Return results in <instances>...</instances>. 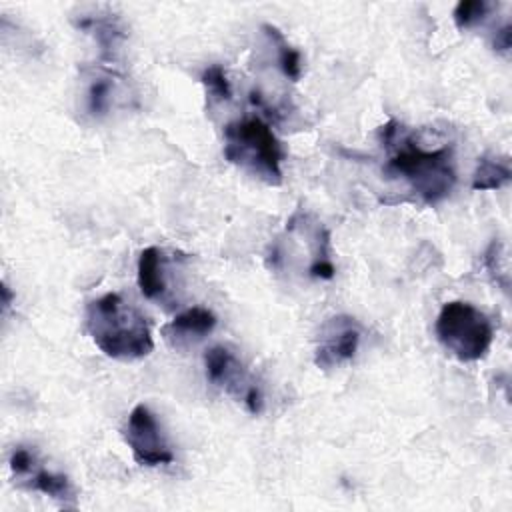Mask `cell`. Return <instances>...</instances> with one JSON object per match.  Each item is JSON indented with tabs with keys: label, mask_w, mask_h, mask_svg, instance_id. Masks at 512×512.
I'll return each mask as SVG.
<instances>
[{
	"label": "cell",
	"mask_w": 512,
	"mask_h": 512,
	"mask_svg": "<svg viewBox=\"0 0 512 512\" xmlns=\"http://www.w3.org/2000/svg\"><path fill=\"white\" fill-rule=\"evenodd\" d=\"M78 28L90 30L96 36L98 44L102 46V52L108 54V56H112L114 48L124 38V32H122L118 20L110 14L96 16V18L94 16H84V18L78 20Z\"/></svg>",
	"instance_id": "7c38bea8"
},
{
	"label": "cell",
	"mask_w": 512,
	"mask_h": 512,
	"mask_svg": "<svg viewBox=\"0 0 512 512\" xmlns=\"http://www.w3.org/2000/svg\"><path fill=\"white\" fill-rule=\"evenodd\" d=\"M490 8H494V4L486 2V0H462L456 4L454 12H452V18H454V24L458 30H468L476 24H480Z\"/></svg>",
	"instance_id": "5bb4252c"
},
{
	"label": "cell",
	"mask_w": 512,
	"mask_h": 512,
	"mask_svg": "<svg viewBox=\"0 0 512 512\" xmlns=\"http://www.w3.org/2000/svg\"><path fill=\"white\" fill-rule=\"evenodd\" d=\"M216 314L202 306H192L176 314L168 324L162 326V336L172 348H184L190 342L202 340L216 328Z\"/></svg>",
	"instance_id": "ba28073f"
},
{
	"label": "cell",
	"mask_w": 512,
	"mask_h": 512,
	"mask_svg": "<svg viewBox=\"0 0 512 512\" xmlns=\"http://www.w3.org/2000/svg\"><path fill=\"white\" fill-rule=\"evenodd\" d=\"M122 438L128 444L132 458L140 466H162L174 462V452L168 446L162 428L146 404H136L122 428Z\"/></svg>",
	"instance_id": "8992f818"
},
{
	"label": "cell",
	"mask_w": 512,
	"mask_h": 512,
	"mask_svg": "<svg viewBox=\"0 0 512 512\" xmlns=\"http://www.w3.org/2000/svg\"><path fill=\"white\" fill-rule=\"evenodd\" d=\"M112 92H114V82H112L110 76L92 78V82L88 84V90H86V108H88V112L94 114V116L104 114L110 108Z\"/></svg>",
	"instance_id": "9a60e30c"
},
{
	"label": "cell",
	"mask_w": 512,
	"mask_h": 512,
	"mask_svg": "<svg viewBox=\"0 0 512 512\" xmlns=\"http://www.w3.org/2000/svg\"><path fill=\"white\" fill-rule=\"evenodd\" d=\"M362 326L346 314L328 318L318 334V344L314 350V364L322 370L338 368L350 362L360 344Z\"/></svg>",
	"instance_id": "52a82bcc"
},
{
	"label": "cell",
	"mask_w": 512,
	"mask_h": 512,
	"mask_svg": "<svg viewBox=\"0 0 512 512\" xmlns=\"http://www.w3.org/2000/svg\"><path fill=\"white\" fill-rule=\"evenodd\" d=\"M224 158L270 186L282 184L284 148L258 116L230 122L224 128Z\"/></svg>",
	"instance_id": "3957f363"
},
{
	"label": "cell",
	"mask_w": 512,
	"mask_h": 512,
	"mask_svg": "<svg viewBox=\"0 0 512 512\" xmlns=\"http://www.w3.org/2000/svg\"><path fill=\"white\" fill-rule=\"evenodd\" d=\"M484 268L492 276L494 284L500 286L504 292H508V268H506V256L502 252V244L498 240H492L490 246L484 252Z\"/></svg>",
	"instance_id": "e0dca14e"
},
{
	"label": "cell",
	"mask_w": 512,
	"mask_h": 512,
	"mask_svg": "<svg viewBox=\"0 0 512 512\" xmlns=\"http://www.w3.org/2000/svg\"><path fill=\"white\" fill-rule=\"evenodd\" d=\"M438 342L460 362H476L486 356L494 340L490 318L470 302H446L436 318Z\"/></svg>",
	"instance_id": "277c9868"
},
{
	"label": "cell",
	"mask_w": 512,
	"mask_h": 512,
	"mask_svg": "<svg viewBox=\"0 0 512 512\" xmlns=\"http://www.w3.org/2000/svg\"><path fill=\"white\" fill-rule=\"evenodd\" d=\"M10 304H12V292L6 284H2V308H4V312H8Z\"/></svg>",
	"instance_id": "d6986e66"
},
{
	"label": "cell",
	"mask_w": 512,
	"mask_h": 512,
	"mask_svg": "<svg viewBox=\"0 0 512 512\" xmlns=\"http://www.w3.org/2000/svg\"><path fill=\"white\" fill-rule=\"evenodd\" d=\"M378 136L390 152L384 166L386 176L404 180L424 204H438L450 196L456 184L452 146L426 150L394 118L380 126Z\"/></svg>",
	"instance_id": "6da1fadb"
},
{
	"label": "cell",
	"mask_w": 512,
	"mask_h": 512,
	"mask_svg": "<svg viewBox=\"0 0 512 512\" xmlns=\"http://www.w3.org/2000/svg\"><path fill=\"white\" fill-rule=\"evenodd\" d=\"M202 84L206 88V92L210 94L212 100L216 102H224L232 96V86L230 80L226 76V70L220 64H212L202 72Z\"/></svg>",
	"instance_id": "2e32d148"
},
{
	"label": "cell",
	"mask_w": 512,
	"mask_h": 512,
	"mask_svg": "<svg viewBox=\"0 0 512 512\" xmlns=\"http://www.w3.org/2000/svg\"><path fill=\"white\" fill-rule=\"evenodd\" d=\"M492 46H494V50H496L498 54L508 56L510 46H512V26H510V22H504V26L496 30L494 40H492Z\"/></svg>",
	"instance_id": "ac0fdd59"
},
{
	"label": "cell",
	"mask_w": 512,
	"mask_h": 512,
	"mask_svg": "<svg viewBox=\"0 0 512 512\" xmlns=\"http://www.w3.org/2000/svg\"><path fill=\"white\" fill-rule=\"evenodd\" d=\"M204 366L208 380L242 402L250 414H260L264 396L260 386L250 378L238 356L226 346H212L204 354Z\"/></svg>",
	"instance_id": "5b68a950"
},
{
	"label": "cell",
	"mask_w": 512,
	"mask_h": 512,
	"mask_svg": "<svg viewBox=\"0 0 512 512\" xmlns=\"http://www.w3.org/2000/svg\"><path fill=\"white\" fill-rule=\"evenodd\" d=\"M138 288L148 300H160L166 292V256L156 246H148L140 252Z\"/></svg>",
	"instance_id": "30bf717a"
},
{
	"label": "cell",
	"mask_w": 512,
	"mask_h": 512,
	"mask_svg": "<svg viewBox=\"0 0 512 512\" xmlns=\"http://www.w3.org/2000/svg\"><path fill=\"white\" fill-rule=\"evenodd\" d=\"M264 34L270 38V42L276 46V54H278V66L282 68L284 76H288L290 80H300L302 76V58L300 52L296 48H292L288 44V40L284 38V34L272 26V24H262Z\"/></svg>",
	"instance_id": "4fadbf2b"
},
{
	"label": "cell",
	"mask_w": 512,
	"mask_h": 512,
	"mask_svg": "<svg viewBox=\"0 0 512 512\" xmlns=\"http://www.w3.org/2000/svg\"><path fill=\"white\" fill-rule=\"evenodd\" d=\"M512 178L508 156H482L472 176V190H498Z\"/></svg>",
	"instance_id": "8fae6325"
},
{
	"label": "cell",
	"mask_w": 512,
	"mask_h": 512,
	"mask_svg": "<svg viewBox=\"0 0 512 512\" xmlns=\"http://www.w3.org/2000/svg\"><path fill=\"white\" fill-rule=\"evenodd\" d=\"M16 480L20 484H24L26 488L30 490H36V492H42L54 500H60V502H74V486L72 482L68 480V476L60 474V472H50L46 470L38 458L32 460V464L20 474L16 476Z\"/></svg>",
	"instance_id": "9c48e42d"
},
{
	"label": "cell",
	"mask_w": 512,
	"mask_h": 512,
	"mask_svg": "<svg viewBox=\"0 0 512 512\" xmlns=\"http://www.w3.org/2000/svg\"><path fill=\"white\" fill-rule=\"evenodd\" d=\"M84 324L92 342L114 360L132 362L154 350L144 314L116 292L88 302Z\"/></svg>",
	"instance_id": "7a4b0ae2"
}]
</instances>
